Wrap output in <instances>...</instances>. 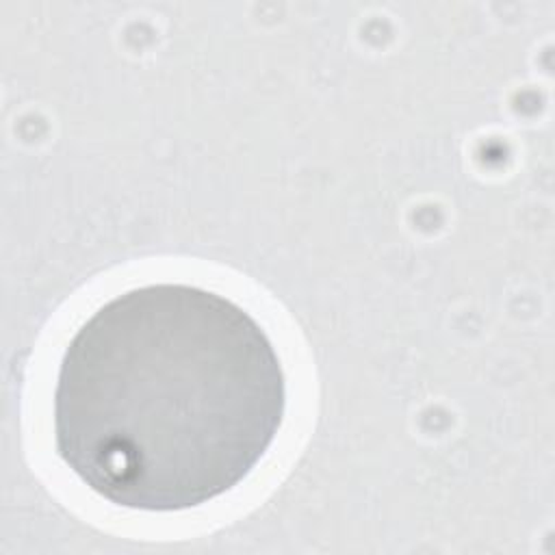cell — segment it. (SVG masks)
<instances>
[{"label":"cell","instance_id":"cell-1","mask_svg":"<svg viewBox=\"0 0 555 555\" xmlns=\"http://www.w3.org/2000/svg\"><path fill=\"white\" fill-rule=\"evenodd\" d=\"M286 408L282 358L249 310L206 286L152 282L104 301L65 345L52 436L100 499L169 514L243 483Z\"/></svg>","mask_w":555,"mask_h":555}]
</instances>
